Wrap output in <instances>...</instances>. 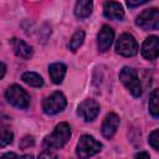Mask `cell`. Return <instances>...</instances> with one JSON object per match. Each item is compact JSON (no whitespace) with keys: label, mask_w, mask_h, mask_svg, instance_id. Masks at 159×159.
Listing matches in <instances>:
<instances>
[{"label":"cell","mask_w":159,"mask_h":159,"mask_svg":"<svg viewBox=\"0 0 159 159\" xmlns=\"http://www.w3.org/2000/svg\"><path fill=\"white\" fill-rule=\"evenodd\" d=\"M0 159H19V157H17L15 153H6V154H4Z\"/></svg>","instance_id":"obj_25"},{"label":"cell","mask_w":159,"mask_h":159,"mask_svg":"<svg viewBox=\"0 0 159 159\" xmlns=\"http://www.w3.org/2000/svg\"><path fill=\"white\" fill-rule=\"evenodd\" d=\"M71 138V128L68 123L62 122L57 124L53 132L45 137L43 139V148L45 149H61Z\"/></svg>","instance_id":"obj_1"},{"label":"cell","mask_w":159,"mask_h":159,"mask_svg":"<svg viewBox=\"0 0 159 159\" xmlns=\"http://www.w3.org/2000/svg\"><path fill=\"white\" fill-rule=\"evenodd\" d=\"M39 159H57V157L53 152H51L50 149H46L39 155Z\"/></svg>","instance_id":"obj_21"},{"label":"cell","mask_w":159,"mask_h":159,"mask_svg":"<svg viewBox=\"0 0 159 159\" xmlns=\"http://www.w3.org/2000/svg\"><path fill=\"white\" fill-rule=\"evenodd\" d=\"M5 97L7 99V102L20 109H26L30 106V96L29 93L20 86L17 84H12L10 86L6 92H5Z\"/></svg>","instance_id":"obj_4"},{"label":"cell","mask_w":159,"mask_h":159,"mask_svg":"<svg viewBox=\"0 0 159 159\" xmlns=\"http://www.w3.org/2000/svg\"><path fill=\"white\" fill-rule=\"evenodd\" d=\"M149 144L153 147V149L158 150L159 148V130L154 129L149 135Z\"/></svg>","instance_id":"obj_20"},{"label":"cell","mask_w":159,"mask_h":159,"mask_svg":"<svg viewBox=\"0 0 159 159\" xmlns=\"http://www.w3.org/2000/svg\"><path fill=\"white\" fill-rule=\"evenodd\" d=\"M103 15L111 20H122L124 17V10L119 2L107 1L103 5Z\"/></svg>","instance_id":"obj_12"},{"label":"cell","mask_w":159,"mask_h":159,"mask_svg":"<svg viewBox=\"0 0 159 159\" xmlns=\"http://www.w3.org/2000/svg\"><path fill=\"white\" fill-rule=\"evenodd\" d=\"M101 149H102V144L98 140H96L91 135L84 134L80 138V140L77 143L76 154L80 159H89L91 157L99 153Z\"/></svg>","instance_id":"obj_2"},{"label":"cell","mask_w":159,"mask_h":159,"mask_svg":"<svg viewBox=\"0 0 159 159\" xmlns=\"http://www.w3.org/2000/svg\"><path fill=\"white\" fill-rule=\"evenodd\" d=\"M14 139V133L5 125H0V148L9 145Z\"/></svg>","instance_id":"obj_19"},{"label":"cell","mask_w":159,"mask_h":159,"mask_svg":"<svg viewBox=\"0 0 159 159\" xmlns=\"http://www.w3.org/2000/svg\"><path fill=\"white\" fill-rule=\"evenodd\" d=\"M119 80L125 86V88L130 92L132 96H134V97L142 96V84L137 76V72L133 68L124 66L119 72Z\"/></svg>","instance_id":"obj_3"},{"label":"cell","mask_w":159,"mask_h":159,"mask_svg":"<svg viewBox=\"0 0 159 159\" xmlns=\"http://www.w3.org/2000/svg\"><path fill=\"white\" fill-rule=\"evenodd\" d=\"M21 142H26V144H25L22 148H27L29 145H32V144H34V138H32V137H25Z\"/></svg>","instance_id":"obj_24"},{"label":"cell","mask_w":159,"mask_h":159,"mask_svg":"<svg viewBox=\"0 0 159 159\" xmlns=\"http://www.w3.org/2000/svg\"><path fill=\"white\" fill-rule=\"evenodd\" d=\"M135 25L143 30H157L159 27V10L157 7L144 10L137 16Z\"/></svg>","instance_id":"obj_6"},{"label":"cell","mask_w":159,"mask_h":159,"mask_svg":"<svg viewBox=\"0 0 159 159\" xmlns=\"http://www.w3.org/2000/svg\"><path fill=\"white\" fill-rule=\"evenodd\" d=\"M147 0H142V1H127V5L129 7H135V6H139V5H143L145 4Z\"/></svg>","instance_id":"obj_22"},{"label":"cell","mask_w":159,"mask_h":159,"mask_svg":"<svg viewBox=\"0 0 159 159\" xmlns=\"http://www.w3.org/2000/svg\"><path fill=\"white\" fill-rule=\"evenodd\" d=\"M134 159H150V157H149V154H148L147 152H139V153L135 155Z\"/></svg>","instance_id":"obj_23"},{"label":"cell","mask_w":159,"mask_h":159,"mask_svg":"<svg viewBox=\"0 0 159 159\" xmlns=\"http://www.w3.org/2000/svg\"><path fill=\"white\" fill-rule=\"evenodd\" d=\"M114 40V31L108 25H103L97 36V45L99 52H106Z\"/></svg>","instance_id":"obj_10"},{"label":"cell","mask_w":159,"mask_h":159,"mask_svg":"<svg viewBox=\"0 0 159 159\" xmlns=\"http://www.w3.org/2000/svg\"><path fill=\"white\" fill-rule=\"evenodd\" d=\"M119 125V117L116 113H108L102 123V134L106 138H112Z\"/></svg>","instance_id":"obj_11"},{"label":"cell","mask_w":159,"mask_h":159,"mask_svg":"<svg viewBox=\"0 0 159 159\" xmlns=\"http://www.w3.org/2000/svg\"><path fill=\"white\" fill-rule=\"evenodd\" d=\"M67 101L63 93L53 92L42 101V109L46 114H57L66 108Z\"/></svg>","instance_id":"obj_5"},{"label":"cell","mask_w":159,"mask_h":159,"mask_svg":"<svg viewBox=\"0 0 159 159\" xmlns=\"http://www.w3.org/2000/svg\"><path fill=\"white\" fill-rule=\"evenodd\" d=\"M140 52H142V56L145 60H149V61L157 60L158 53H159V40H158V37L154 36V35L147 37L145 41L143 42Z\"/></svg>","instance_id":"obj_9"},{"label":"cell","mask_w":159,"mask_h":159,"mask_svg":"<svg viewBox=\"0 0 159 159\" xmlns=\"http://www.w3.org/2000/svg\"><path fill=\"white\" fill-rule=\"evenodd\" d=\"M21 80L31 87H41L43 84L42 77L36 72H25V73H22Z\"/></svg>","instance_id":"obj_16"},{"label":"cell","mask_w":159,"mask_h":159,"mask_svg":"<svg viewBox=\"0 0 159 159\" xmlns=\"http://www.w3.org/2000/svg\"><path fill=\"white\" fill-rule=\"evenodd\" d=\"M159 91L154 89L152 92L150 99H149V112L154 118H158L159 116Z\"/></svg>","instance_id":"obj_18"},{"label":"cell","mask_w":159,"mask_h":159,"mask_svg":"<svg viewBox=\"0 0 159 159\" xmlns=\"http://www.w3.org/2000/svg\"><path fill=\"white\" fill-rule=\"evenodd\" d=\"M5 72H6V66L2 62H0V80L5 76Z\"/></svg>","instance_id":"obj_26"},{"label":"cell","mask_w":159,"mask_h":159,"mask_svg":"<svg viewBox=\"0 0 159 159\" xmlns=\"http://www.w3.org/2000/svg\"><path fill=\"white\" fill-rule=\"evenodd\" d=\"M19 159H34V157H32V155H30V154H26V155L19 157Z\"/></svg>","instance_id":"obj_27"},{"label":"cell","mask_w":159,"mask_h":159,"mask_svg":"<svg viewBox=\"0 0 159 159\" xmlns=\"http://www.w3.org/2000/svg\"><path fill=\"white\" fill-rule=\"evenodd\" d=\"M139 50L138 42L130 34H122L116 43V51L117 53L124 56V57H132L137 55Z\"/></svg>","instance_id":"obj_7"},{"label":"cell","mask_w":159,"mask_h":159,"mask_svg":"<svg viewBox=\"0 0 159 159\" xmlns=\"http://www.w3.org/2000/svg\"><path fill=\"white\" fill-rule=\"evenodd\" d=\"M66 71H67V67L65 63L62 62H56V63H51L48 66V75H50V78L51 81L55 83V84H60L62 83L65 76H66Z\"/></svg>","instance_id":"obj_14"},{"label":"cell","mask_w":159,"mask_h":159,"mask_svg":"<svg viewBox=\"0 0 159 159\" xmlns=\"http://www.w3.org/2000/svg\"><path fill=\"white\" fill-rule=\"evenodd\" d=\"M83 41H84V31L83 30H78L72 35V37H71V40L68 42V48L75 52V51H77V48H80L82 46Z\"/></svg>","instance_id":"obj_17"},{"label":"cell","mask_w":159,"mask_h":159,"mask_svg":"<svg viewBox=\"0 0 159 159\" xmlns=\"http://www.w3.org/2000/svg\"><path fill=\"white\" fill-rule=\"evenodd\" d=\"M10 45L14 50V53L17 57L24 58V60H29L32 56V47L30 45H27L25 41L14 37L10 40Z\"/></svg>","instance_id":"obj_13"},{"label":"cell","mask_w":159,"mask_h":159,"mask_svg":"<svg viewBox=\"0 0 159 159\" xmlns=\"http://www.w3.org/2000/svg\"><path fill=\"white\" fill-rule=\"evenodd\" d=\"M99 113V103L96 99L87 98L82 101L77 107V114L86 122H92Z\"/></svg>","instance_id":"obj_8"},{"label":"cell","mask_w":159,"mask_h":159,"mask_svg":"<svg viewBox=\"0 0 159 159\" xmlns=\"http://www.w3.org/2000/svg\"><path fill=\"white\" fill-rule=\"evenodd\" d=\"M93 2L89 0H80L75 5V15L78 19H86L92 14Z\"/></svg>","instance_id":"obj_15"}]
</instances>
